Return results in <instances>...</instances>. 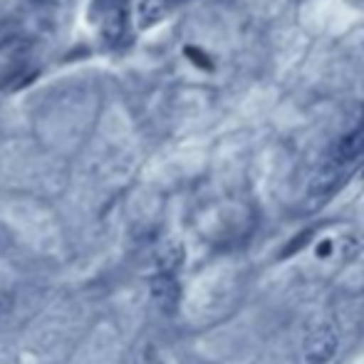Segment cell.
<instances>
[{"label":"cell","mask_w":364,"mask_h":364,"mask_svg":"<svg viewBox=\"0 0 364 364\" xmlns=\"http://www.w3.org/2000/svg\"><path fill=\"white\" fill-rule=\"evenodd\" d=\"M337 350H340V337L330 325L315 327L302 342V357L307 364H327L335 360Z\"/></svg>","instance_id":"1"},{"label":"cell","mask_w":364,"mask_h":364,"mask_svg":"<svg viewBox=\"0 0 364 364\" xmlns=\"http://www.w3.org/2000/svg\"><path fill=\"white\" fill-rule=\"evenodd\" d=\"M151 297L166 315H171L176 310L178 300H181V285L176 283L173 273H159L151 280Z\"/></svg>","instance_id":"2"},{"label":"cell","mask_w":364,"mask_h":364,"mask_svg":"<svg viewBox=\"0 0 364 364\" xmlns=\"http://www.w3.org/2000/svg\"><path fill=\"white\" fill-rule=\"evenodd\" d=\"M340 183H342V164L330 161L312 176L307 191H310V196H330Z\"/></svg>","instance_id":"3"},{"label":"cell","mask_w":364,"mask_h":364,"mask_svg":"<svg viewBox=\"0 0 364 364\" xmlns=\"http://www.w3.org/2000/svg\"><path fill=\"white\" fill-rule=\"evenodd\" d=\"M127 30V13L122 8V3L109 5V8L102 10V35H105L109 43H117L122 40Z\"/></svg>","instance_id":"4"},{"label":"cell","mask_w":364,"mask_h":364,"mask_svg":"<svg viewBox=\"0 0 364 364\" xmlns=\"http://www.w3.org/2000/svg\"><path fill=\"white\" fill-rule=\"evenodd\" d=\"M136 25L141 30H149L166 15V0H136Z\"/></svg>","instance_id":"5"},{"label":"cell","mask_w":364,"mask_h":364,"mask_svg":"<svg viewBox=\"0 0 364 364\" xmlns=\"http://www.w3.org/2000/svg\"><path fill=\"white\" fill-rule=\"evenodd\" d=\"M362 154H364V127L355 129L352 134H347L345 139L337 144L335 159H332V161L347 164V161H355V159H360Z\"/></svg>","instance_id":"6"},{"label":"cell","mask_w":364,"mask_h":364,"mask_svg":"<svg viewBox=\"0 0 364 364\" xmlns=\"http://www.w3.org/2000/svg\"><path fill=\"white\" fill-rule=\"evenodd\" d=\"M183 263V245L176 243V240H168V243H164L161 248H159L156 253V265L161 273H173V270H178Z\"/></svg>","instance_id":"7"},{"label":"cell","mask_w":364,"mask_h":364,"mask_svg":"<svg viewBox=\"0 0 364 364\" xmlns=\"http://www.w3.org/2000/svg\"><path fill=\"white\" fill-rule=\"evenodd\" d=\"M20 38V30L13 20H0V53L3 50H10L13 43Z\"/></svg>","instance_id":"8"},{"label":"cell","mask_w":364,"mask_h":364,"mask_svg":"<svg viewBox=\"0 0 364 364\" xmlns=\"http://www.w3.org/2000/svg\"><path fill=\"white\" fill-rule=\"evenodd\" d=\"M186 53V58L191 60L196 68H201V70H213V63H211V58H208L203 50H198V48H186L183 50Z\"/></svg>","instance_id":"9"},{"label":"cell","mask_w":364,"mask_h":364,"mask_svg":"<svg viewBox=\"0 0 364 364\" xmlns=\"http://www.w3.org/2000/svg\"><path fill=\"white\" fill-rule=\"evenodd\" d=\"M310 238H312V230H310V228H307V230H302V233L297 235L295 240H292V243L288 245V248H285V255H292V253H297V248H302V245H305V243H307V240H310Z\"/></svg>","instance_id":"10"},{"label":"cell","mask_w":364,"mask_h":364,"mask_svg":"<svg viewBox=\"0 0 364 364\" xmlns=\"http://www.w3.org/2000/svg\"><path fill=\"white\" fill-rule=\"evenodd\" d=\"M10 310H13V297H10V292L0 290V322L10 315Z\"/></svg>","instance_id":"11"},{"label":"cell","mask_w":364,"mask_h":364,"mask_svg":"<svg viewBox=\"0 0 364 364\" xmlns=\"http://www.w3.org/2000/svg\"><path fill=\"white\" fill-rule=\"evenodd\" d=\"M117 3H119V0H97V5H100L102 10L109 8V5H117Z\"/></svg>","instance_id":"12"},{"label":"cell","mask_w":364,"mask_h":364,"mask_svg":"<svg viewBox=\"0 0 364 364\" xmlns=\"http://www.w3.org/2000/svg\"><path fill=\"white\" fill-rule=\"evenodd\" d=\"M330 248H332L330 243H322V245H320V255H327V250H330Z\"/></svg>","instance_id":"13"}]
</instances>
